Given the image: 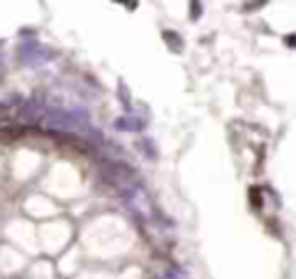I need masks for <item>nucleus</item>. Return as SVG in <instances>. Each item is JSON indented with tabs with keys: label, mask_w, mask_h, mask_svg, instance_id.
<instances>
[]
</instances>
